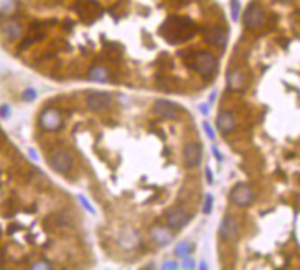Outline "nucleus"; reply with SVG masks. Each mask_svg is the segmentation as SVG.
Wrapping results in <instances>:
<instances>
[{
	"label": "nucleus",
	"mask_w": 300,
	"mask_h": 270,
	"mask_svg": "<svg viewBox=\"0 0 300 270\" xmlns=\"http://www.w3.org/2000/svg\"><path fill=\"white\" fill-rule=\"evenodd\" d=\"M181 109L170 100H156L153 104V114H156L162 119H174L179 116Z\"/></svg>",
	"instance_id": "obj_13"
},
{
	"label": "nucleus",
	"mask_w": 300,
	"mask_h": 270,
	"mask_svg": "<svg viewBox=\"0 0 300 270\" xmlns=\"http://www.w3.org/2000/svg\"><path fill=\"white\" fill-rule=\"evenodd\" d=\"M86 76H88L90 81H95V83H109V81H112L111 70L106 65H98V63L90 67Z\"/></svg>",
	"instance_id": "obj_18"
},
{
	"label": "nucleus",
	"mask_w": 300,
	"mask_h": 270,
	"mask_svg": "<svg viewBox=\"0 0 300 270\" xmlns=\"http://www.w3.org/2000/svg\"><path fill=\"white\" fill-rule=\"evenodd\" d=\"M190 213L184 209H181V207H176V209H172L170 213L167 214V218H165V221H167V227L170 228V230H181V228H184L186 225H188L190 221Z\"/></svg>",
	"instance_id": "obj_14"
},
{
	"label": "nucleus",
	"mask_w": 300,
	"mask_h": 270,
	"mask_svg": "<svg viewBox=\"0 0 300 270\" xmlns=\"http://www.w3.org/2000/svg\"><path fill=\"white\" fill-rule=\"evenodd\" d=\"M140 235L137 234L136 230H132V228H126V230H123L122 234H120L118 237V244L122 246L123 249H128V251H132V249H137L140 246Z\"/></svg>",
	"instance_id": "obj_17"
},
{
	"label": "nucleus",
	"mask_w": 300,
	"mask_h": 270,
	"mask_svg": "<svg viewBox=\"0 0 300 270\" xmlns=\"http://www.w3.org/2000/svg\"><path fill=\"white\" fill-rule=\"evenodd\" d=\"M151 239L156 246H167L172 241V232L165 227H153L151 228Z\"/></svg>",
	"instance_id": "obj_20"
},
{
	"label": "nucleus",
	"mask_w": 300,
	"mask_h": 270,
	"mask_svg": "<svg viewBox=\"0 0 300 270\" xmlns=\"http://www.w3.org/2000/svg\"><path fill=\"white\" fill-rule=\"evenodd\" d=\"M226 84H228L230 91H242L244 86H246V77L239 69H234L226 76Z\"/></svg>",
	"instance_id": "obj_19"
},
{
	"label": "nucleus",
	"mask_w": 300,
	"mask_h": 270,
	"mask_svg": "<svg viewBox=\"0 0 300 270\" xmlns=\"http://www.w3.org/2000/svg\"><path fill=\"white\" fill-rule=\"evenodd\" d=\"M102 53H104V56L108 58V60L118 61L123 54V49L120 46H116V44H112V46H106L104 49H102Z\"/></svg>",
	"instance_id": "obj_21"
},
{
	"label": "nucleus",
	"mask_w": 300,
	"mask_h": 270,
	"mask_svg": "<svg viewBox=\"0 0 300 270\" xmlns=\"http://www.w3.org/2000/svg\"><path fill=\"white\" fill-rule=\"evenodd\" d=\"M206 176H208V181H209V183H212V170L209 169V167L206 169Z\"/></svg>",
	"instance_id": "obj_34"
},
{
	"label": "nucleus",
	"mask_w": 300,
	"mask_h": 270,
	"mask_svg": "<svg viewBox=\"0 0 300 270\" xmlns=\"http://www.w3.org/2000/svg\"><path fill=\"white\" fill-rule=\"evenodd\" d=\"M32 269H53V265L50 262H37L32 265Z\"/></svg>",
	"instance_id": "obj_26"
},
{
	"label": "nucleus",
	"mask_w": 300,
	"mask_h": 270,
	"mask_svg": "<svg viewBox=\"0 0 300 270\" xmlns=\"http://www.w3.org/2000/svg\"><path fill=\"white\" fill-rule=\"evenodd\" d=\"M0 114L4 116V118H8V114H9V109L6 107V105H2V107H0Z\"/></svg>",
	"instance_id": "obj_33"
},
{
	"label": "nucleus",
	"mask_w": 300,
	"mask_h": 270,
	"mask_svg": "<svg viewBox=\"0 0 300 270\" xmlns=\"http://www.w3.org/2000/svg\"><path fill=\"white\" fill-rule=\"evenodd\" d=\"M162 269H164V270H168V269L176 270V269H178V263H176V262H165L164 265H162Z\"/></svg>",
	"instance_id": "obj_30"
},
{
	"label": "nucleus",
	"mask_w": 300,
	"mask_h": 270,
	"mask_svg": "<svg viewBox=\"0 0 300 270\" xmlns=\"http://www.w3.org/2000/svg\"><path fill=\"white\" fill-rule=\"evenodd\" d=\"M79 200H81V204H82V207H86V209H88L90 211V213H95V209H93V207L92 206H90V202L88 200H86V198L84 197H79Z\"/></svg>",
	"instance_id": "obj_29"
},
{
	"label": "nucleus",
	"mask_w": 300,
	"mask_h": 270,
	"mask_svg": "<svg viewBox=\"0 0 300 270\" xmlns=\"http://www.w3.org/2000/svg\"><path fill=\"white\" fill-rule=\"evenodd\" d=\"M72 11L84 23L92 25V23L96 21V18L102 16L104 9H102V5H100L96 0H78V2L72 4Z\"/></svg>",
	"instance_id": "obj_3"
},
{
	"label": "nucleus",
	"mask_w": 300,
	"mask_h": 270,
	"mask_svg": "<svg viewBox=\"0 0 300 270\" xmlns=\"http://www.w3.org/2000/svg\"><path fill=\"white\" fill-rule=\"evenodd\" d=\"M226 40H228V33L223 26H212L206 32V42L209 46L214 47H225Z\"/></svg>",
	"instance_id": "obj_16"
},
{
	"label": "nucleus",
	"mask_w": 300,
	"mask_h": 270,
	"mask_svg": "<svg viewBox=\"0 0 300 270\" xmlns=\"http://www.w3.org/2000/svg\"><path fill=\"white\" fill-rule=\"evenodd\" d=\"M202 144L200 142H188L182 149V162L186 169H196L202 163Z\"/></svg>",
	"instance_id": "obj_9"
},
{
	"label": "nucleus",
	"mask_w": 300,
	"mask_h": 270,
	"mask_svg": "<svg viewBox=\"0 0 300 270\" xmlns=\"http://www.w3.org/2000/svg\"><path fill=\"white\" fill-rule=\"evenodd\" d=\"M212 204H214V200H212V195H206L204 206H202V211H204V214H211Z\"/></svg>",
	"instance_id": "obj_24"
},
{
	"label": "nucleus",
	"mask_w": 300,
	"mask_h": 270,
	"mask_svg": "<svg viewBox=\"0 0 300 270\" xmlns=\"http://www.w3.org/2000/svg\"><path fill=\"white\" fill-rule=\"evenodd\" d=\"M198 267H200V270H208V263H206V262H202Z\"/></svg>",
	"instance_id": "obj_36"
},
{
	"label": "nucleus",
	"mask_w": 300,
	"mask_h": 270,
	"mask_svg": "<svg viewBox=\"0 0 300 270\" xmlns=\"http://www.w3.org/2000/svg\"><path fill=\"white\" fill-rule=\"evenodd\" d=\"M86 107L92 109V111H104V109L111 107L112 105V97L104 91H90L86 95Z\"/></svg>",
	"instance_id": "obj_10"
},
{
	"label": "nucleus",
	"mask_w": 300,
	"mask_h": 270,
	"mask_svg": "<svg viewBox=\"0 0 300 270\" xmlns=\"http://www.w3.org/2000/svg\"><path fill=\"white\" fill-rule=\"evenodd\" d=\"M186 65L206 79L214 77L216 70H218V60L209 51H193L186 60Z\"/></svg>",
	"instance_id": "obj_2"
},
{
	"label": "nucleus",
	"mask_w": 300,
	"mask_h": 270,
	"mask_svg": "<svg viewBox=\"0 0 300 270\" xmlns=\"http://www.w3.org/2000/svg\"><path fill=\"white\" fill-rule=\"evenodd\" d=\"M281 2H290V0H281Z\"/></svg>",
	"instance_id": "obj_37"
},
{
	"label": "nucleus",
	"mask_w": 300,
	"mask_h": 270,
	"mask_svg": "<svg viewBox=\"0 0 300 270\" xmlns=\"http://www.w3.org/2000/svg\"><path fill=\"white\" fill-rule=\"evenodd\" d=\"M48 230H68L72 227V220L67 213H51L42 220Z\"/></svg>",
	"instance_id": "obj_11"
},
{
	"label": "nucleus",
	"mask_w": 300,
	"mask_h": 270,
	"mask_svg": "<svg viewBox=\"0 0 300 270\" xmlns=\"http://www.w3.org/2000/svg\"><path fill=\"white\" fill-rule=\"evenodd\" d=\"M0 32L9 42H16L25 35V28H23L22 21L18 18H2L0 19Z\"/></svg>",
	"instance_id": "obj_6"
},
{
	"label": "nucleus",
	"mask_w": 300,
	"mask_h": 270,
	"mask_svg": "<svg viewBox=\"0 0 300 270\" xmlns=\"http://www.w3.org/2000/svg\"><path fill=\"white\" fill-rule=\"evenodd\" d=\"M265 23V11L260 4L253 2L250 7L246 9V14H244L242 25L248 30H258Z\"/></svg>",
	"instance_id": "obj_8"
},
{
	"label": "nucleus",
	"mask_w": 300,
	"mask_h": 270,
	"mask_svg": "<svg viewBox=\"0 0 300 270\" xmlns=\"http://www.w3.org/2000/svg\"><path fill=\"white\" fill-rule=\"evenodd\" d=\"M230 200L236 204L237 207H250L251 204L254 202V191L250 184H237L232 191H230Z\"/></svg>",
	"instance_id": "obj_7"
},
{
	"label": "nucleus",
	"mask_w": 300,
	"mask_h": 270,
	"mask_svg": "<svg viewBox=\"0 0 300 270\" xmlns=\"http://www.w3.org/2000/svg\"><path fill=\"white\" fill-rule=\"evenodd\" d=\"M216 125H218V130L223 133V135H228L230 132H234L237 126V121H236V114L228 109H223L220 111L218 114V119H216Z\"/></svg>",
	"instance_id": "obj_15"
},
{
	"label": "nucleus",
	"mask_w": 300,
	"mask_h": 270,
	"mask_svg": "<svg viewBox=\"0 0 300 270\" xmlns=\"http://www.w3.org/2000/svg\"><path fill=\"white\" fill-rule=\"evenodd\" d=\"M212 155H214V158L218 160V162H223V155L218 151V148H216V146H214V148H212Z\"/></svg>",
	"instance_id": "obj_31"
},
{
	"label": "nucleus",
	"mask_w": 300,
	"mask_h": 270,
	"mask_svg": "<svg viewBox=\"0 0 300 270\" xmlns=\"http://www.w3.org/2000/svg\"><path fill=\"white\" fill-rule=\"evenodd\" d=\"M50 165L54 172L62 174V176H68V172L74 169V156L68 149L58 148L50 155Z\"/></svg>",
	"instance_id": "obj_4"
},
{
	"label": "nucleus",
	"mask_w": 300,
	"mask_h": 270,
	"mask_svg": "<svg viewBox=\"0 0 300 270\" xmlns=\"http://www.w3.org/2000/svg\"><path fill=\"white\" fill-rule=\"evenodd\" d=\"M204 130H206V133H208V137L211 139V141H214V139H216V133H214V130H212V126L209 125L208 121H204Z\"/></svg>",
	"instance_id": "obj_25"
},
{
	"label": "nucleus",
	"mask_w": 300,
	"mask_h": 270,
	"mask_svg": "<svg viewBox=\"0 0 300 270\" xmlns=\"http://www.w3.org/2000/svg\"><path fill=\"white\" fill-rule=\"evenodd\" d=\"M9 142H8V139H6V135L4 133H0V148H4V146H8Z\"/></svg>",
	"instance_id": "obj_32"
},
{
	"label": "nucleus",
	"mask_w": 300,
	"mask_h": 270,
	"mask_svg": "<svg viewBox=\"0 0 300 270\" xmlns=\"http://www.w3.org/2000/svg\"><path fill=\"white\" fill-rule=\"evenodd\" d=\"M192 249H193V246L190 244V242H179L174 249V255L178 256V258H184V256H190Z\"/></svg>",
	"instance_id": "obj_22"
},
{
	"label": "nucleus",
	"mask_w": 300,
	"mask_h": 270,
	"mask_svg": "<svg viewBox=\"0 0 300 270\" xmlns=\"http://www.w3.org/2000/svg\"><path fill=\"white\" fill-rule=\"evenodd\" d=\"M184 262H182V267H184V269H193V267H195V263H193V260L190 258V256H184Z\"/></svg>",
	"instance_id": "obj_28"
},
{
	"label": "nucleus",
	"mask_w": 300,
	"mask_h": 270,
	"mask_svg": "<svg viewBox=\"0 0 300 270\" xmlns=\"http://www.w3.org/2000/svg\"><path fill=\"white\" fill-rule=\"evenodd\" d=\"M196 33V25L186 16H170L162 25V35L170 44H181Z\"/></svg>",
	"instance_id": "obj_1"
},
{
	"label": "nucleus",
	"mask_w": 300,
	"mask_h": 270,
	"mask_svg": "<svg viewBox=\"0 0 300 270\" xmlns=\"http://www.w3.org/2000/svg\"><path fill=\"white\" fill-rule=\"evenodd\" d=\"M64 28H65V30H70V28H72V23H70V21H65V23H64Z\"/></svg>",
	"instance_id": "obj_35"
},
{
	"label": "nucleus",
	"mask_w": 300,
	"mask_h": 270,
	"mask_svg": "<svg viewBox=\"0 0 300 270\" xmlns=\"http://www.w3.org/2000/svg\"><path fill=\"white\" fill-rule=\"evenodd\" d=\"M23 98H25V100H34V98H36V91H34L32 88H28V90L23 93Z\"/></svg>",
	"instance_id": "obj_27"
},
{
	"label": "nucleus",
	"mask_w": 300,
	"mask_h": 270,
	"mask_svg": "<svg viewBox=\"0 0 300 270\" xmlns=\"http://www.w3.org/2000/svg\"><path fill=\"white\" fill-rule=\"evenodd\" d=\"M64 125V116L58 109L48 107L40 112L39 116V126L46 132H58Z\"/></svg>",
	"instance_id": "obj_5"
},
{
	"label": "nucleus",
	"mask_w": 300,
	"mask_h": 270,
	"mask_svg": "<svg viewBox=\"0 0 300 270\" xmlns=\"http://www.w3.org/2000/svg\"><path fill=\"white\" fill-rule=\"evenodd\" d=\"M220 239H222L223 242H232L237 239V235H239V223H237V220L234 216H226L223 218L222 225H220Z\"/></svg>",
	"instance_id": "obj_12"
},
{
	"label": "nucleus",
	"mask_w": 300,
	"mask_h": 270,
	"mask_svg": "<svg viewBox=\"0 0 300 270\" xmlns=\"http://www.w3.org/2000/svg\"><path fill=\"white\" fill-rule=\"evenodd\" d=\"M230 12H232V19L237 21L240 14V2L239 0H230Z\"/></svg>",
	"instance_id": "obj_23"
}]
</instances>
